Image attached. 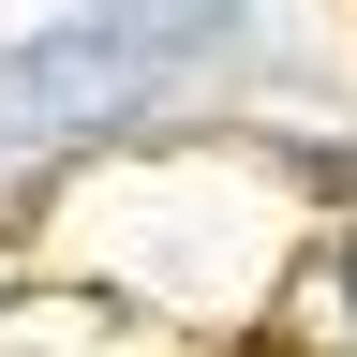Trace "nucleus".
Masks as SVG:
<instances>
[]
</instances>
